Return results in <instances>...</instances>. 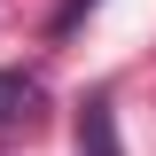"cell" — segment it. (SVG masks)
<instances>
[{
  "label": "cell",
  "instance_id": "6da1fadb",
  "mask_svg": "<svg viewBox=\"0 0 156 156\" xmlns=\"http://www.w3.org/2000/svg\"><path fill=\"white\" fill-rule=\"evenodd\" d=\"M78 148H86V156H125V148H117V109H109V94H86V109H78Z\"/></svg>",
  "mask_w": 156,
  "mask_h": 156
},
{
  "label": "cell",
  "instance_id": "7a4b0ae2",
  "mask_svg": "<svg viewBox=\"0 0 156 156\" xmlns=\"http://www.w3.org/2000/svg\"><path fill=\"white\" fill-rule=\"evenodd\" d=\"M31 101H39V78L31 70H0V125L31 117Z\"/></svg>",
  "mask_w": 156,
  "mask_h": 156
}]
</instances>
